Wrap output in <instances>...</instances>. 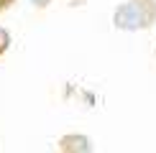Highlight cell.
Listing matches in <instances>:
<instances>
[{
  "label": "cell",
  "mask_w": 156,
  "mask_h": 153,
  "mask_svg": "<svg viewBox=\"0 0 156 153\" xmlns=\"http://www.w3.org/2000/svg\"><path fill=\"white\" fill-rule=\"evenodd\" d=\"M10 46V33L5 28H0V54H5V49Z\"/></svg>",
  "instance_id": "cell-3"
},
{
  "label": "cell",
  "mask_w": 156,
  "mask_h": 153,
  "mask_svg": "<svg viewBox=\"0 0 156 153\" xmlns=\"http://www.w3.org/2000/svg\"><path fill=\"white\" fill-rule=\"evenodd\" d=\"M156 21V0H128L115 10V25L120 31H141Z\"/></svg>",
  "instance_id": "cell-1"
},
{
  "label": "cell",
  "mask_w": 156,
  "mask_h": 153,
  "mask_svg": "<svg viewBox=\"0 0 156 153\" xmlns=\"http://www.w3.org/2000/svg\"><path fill=\"white\" fill-rule=\"evenodd\" d=\"M59 148L64 153H92V143L84 135H64L59 140Z\"/></svg>",
  "instance_id": "cell-2"
},
{
  "label": "cell",
  "mask_w": 156,
  "mask_h": 153,
  "mask_svg": "<svg viewBox=\"0 0 156 153\" xmlns=\"http://www.w3.org/2000/svg\"><path fill=\"white\" fill-rule=\"evenodd\" d=\"M13 3H16V0H0V10H5V8H10Z\"/></svg>",
  "instance_id": "cell-4"
},
{
  "label": "cell",
  "mask_w": 156,
  "mask_h": 153,
  "mask_svg": "<svg viewBox=\"0 0 156 153\" xmlns=\"http://www.w3.org/2000/svg\"><path fill=\"white\" fill-rule=\"evenodd\" d=\"M31 3H34V5H38V8H44V5H46L49 0H31Z\"/></svg>",
  "instance_id": "cell-5"
}]
</instances>
